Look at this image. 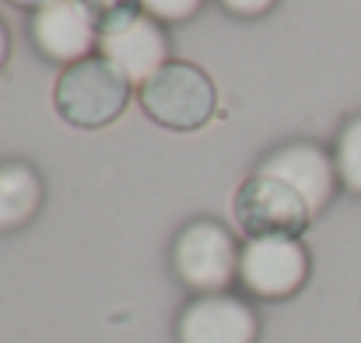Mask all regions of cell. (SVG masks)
Here are the masks:
<instances>
[{
  "label": "cell",
  "mask_w": 361,
  "mask_h": 343,
  "mask_svg": "<svg viewBox=\"0 0 361 343\" xmlns=\"http://www.w3.org/2000/svg\"><path fill=\"white\" fill-rule=\"evenodd\" d=\"M133 81L106 56H88L81 63H71L60 70L53 85V109L63 123L78 130H102L113 119H120L130 102Z\"/></svg>",
  "instance_id": "6da1fadb"
},
{
  "label": "cell",
  "mask_w": 361,
  "mask_h": 343,
  "mask_svg": "<svg viewBox=\"0 0 361 343\" xmlns=\"http://www.w3.org/2000/svg\"><path fill=\"white\" fill-rule=\"evenodd\" d=\"M140 109L165 130L193 133L218 113V88L197 63L169 60L140 85Z\"/></svg>",
  "instance_id": "7a4b0ae2"
},
{
  "label": "cell",
  "mask_w": 361,
  "mask_h": 343,
  "mask_svg": "<svg viewBox=\"0 0 361 343\" xmlns=\"http://www.w3.org/2000/svg\"><path fill=\"white\" fill-rule=\"evenodd\" d=\"M242 249L235 235L214 218L190 221L172 242V270L193 294H225L239 280Z\"/></svg>",
  "instance_id": "3957f363"
},
{
  "label": "cell",
  "mask_w": 361,
  "mask_h": 343,
  "mask_svg": "<svg viewBox=\"0 0 361 343\" xmlns=\"http://www.w3.org/2000/svg\"><path fill=\"white\" fill-rule=\"evenodd\" d=\"M232 214L249 238H298L309 228V204L281 179L252 172L232 200Z\"/></svg>",
  "instance_id": "277c9868"
},
{
  "label": "cell",
  "mask_w": 361,
  "mask_h": 343,
  "mask_svg": "<svg viewBox=\"0 0 361 343\" xmlns=\"http://www.w3.org/2000/svg\"><path fill=\"white\" fill-rule=\"evenodd\" d=\"M239 280L263 301L291 298L309 280V249L298 238H249L242 245Z\"/></svg>",
  "instance_id": "5b68a950"
},
{
  "label": "cell",
  "mask_w": 361,
  "mask_h": 343,
  "mask_svg": "<svg viewBox=\"0 0 361 343\" xmlns=\"http://www.w3.org/2000/svg\"><path fill=\"white\" fill-rule=\"evenodd\" d=\"M259 316L235 294H197L176 319V343H256Z\"/></svg>",
  "instance_id": "8992f818"
},
{
  "label": "cell",
  "mask_w": 361,
  "mask_h": 343,
  "mask_svg": "<svg viewBox=\"0 0 361 343\" xmlns=\"http://www.w3.org/2000/svg\"><path fill=\"white\" fill-rule=\"evenodd\" d=\"M28 35L35 49L60 67L95 56L92 49L99 46V25L78 0H53L49 7L35 11L28 21Z\"/></svg>",
  "instance_id": "52a82bcc"
},
{
  "label": "cell",
  "mask_w": 361,
  "mask_h": 343,
  "mask_svg": "<svg viewBox=\"0 0 361 343\" xmlns=\"http://www.w3.org/2000/svg\"><path fill=\"white\" fill-rule=\"evenodd\" d=\"M259 175H270V179H281L288 182L305 204L312 214H319L330 200H334V189H337V165H334V154H326L323 147L316 144H284L277 151H270L259 165H256Z\"/></svg>",
  "instance_id": "ba28073f"
},
{
  "label": "cell",
  "mask_w": 361,
  "mask_h": 343,
  "mask_svg": "<svg viewBox=\"0 0 361 343\" xmlns=\"http://www.w3.org/2000/svg\"><path fill=\"white\" fill-rule=\"evenodd\" d=\"M99 56L116 63L123 74L140 88L154 70L169 63V35L161 21L151 14H137L130 21H120L106 32H99Z\"/></svg>",
  "instance_id": "9c48e42d"
},
{
  "label": "cell",
  "mask_w": 361,
  "mask_h": 343,
  "mask_svg": "<svg viewBox=\"0 0 361 343\" xmlns=\"http://www.w3.org/2000/svg\"><path fill=\"white\" fill-rule=\"evenodd\" d=\"M42 207V175L28 161H0V231L25 228Z\"/></svg>",
  "instance_id": "30bf717a"
},
{
  "label": "cell",
  "mask_w": 361,
  "mask_h": 343,
  "mask_svg": "<svg viewBox=\"0 0 361 343\" xmlns=\"http://www.w3.org/2000/svg\"><path fill=\"white\" fill-rule=\"evenodd\" d=\"M334 165H337V179L344 182V189L361 197V116L341 126L337 144H334Z\"/></svg>",
  "instance_id": "8fae6325"
},
{
  "label": "cell",
  "mask_w": 361,
  "mask_h": 343,
  "mask_svg": "<svg viewBox=\"0 0 361 343\" xmlns=\"http://www.w3.org/2000/svg\"><path fill=\"white\" fill-rule=\"evenodd\" d=\"M78 4L92 14V21L99 25V32H106V28H113L120 21H130V18L144 14L140 0H78Z\"/></svg>",
  "instance_id": "7c38bea8"
},
{
  "label": "cell",
  "mask_w": 361,
  "mask_h": 343,
  "mask_svg": "<svg viewBox=\"0 0 361 343\" xmlns=\"http://www.w3.org/2000/svg\"><path fill=\"white\" fill-rule=\"evenodd\" d=\"M200 4L204 0H140L144 14H151L154 21H190Z\"/></svg>",
  "instance_id": "4fadbf2b"
},
{
  "label": "cell",
  "mask_w": 361,
  "mask_h": 343,
  "mask_svg": "<svg viewBox=\"0 0 361 343\" xmlns=\"http://www.w3.org/2000/svg\"><path fill=\"white\" fill-rule=\"evenodd\" d=\"M228 14H235V18H259V14H267L277 0H218Z\"/></svg>",
  "instance_id": "5bb4252c"
},
{
  "label": "cell",
  "mask_w": 361,
  "mask_h": 343,
  "mask_svg": "<svg viewBox=\"0 0 361 343\" xmlns=\"http://www.w3.org/2000/svg\"><path fill=\"white\" fill-rule=\"evenodd\" d=\"M7 56H11V35H7V25H4V18H0V70H4Z\"/></svg>",
  "instance_id": "9a60e30c"
},
{
  "label": "cell",
  "mask_w": 361,
  "mask_h": 343,
  "mask_svg": "<svg viewBox=\"0 0 361 343\" xmlns=\"http://www.w3.org/2000/svg\"><path fill=\"white\" fill-rule=\"evenodd\" d=\"M11 4H18V7H28V11L35 14V11H42V7H49L53 0H11Z\"/></svg>",
  "instance_id": "2e32d148"
}]
</instances>
